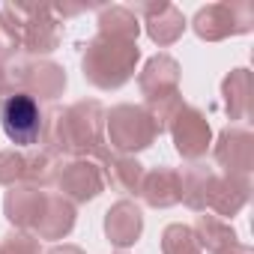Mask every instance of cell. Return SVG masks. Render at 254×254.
<instances>
[{
  "mask_svg": "<svg viewBox=\"0 0 254 254\" xmlns=\"http://www.w3.org/2000/svg\"><path fill=\"white\" fill-rule=\"evenodd\" d=\"M105 105L96 99H81L63 111H51L42 129V147L57 156L72 159H96L105 141Z\"/></svg>",
  "mask_w": 254,
  "mask_h": 254,
  "instance_id": "6da1fadb",
  "label": "cell"
},
{
  "mask_svg": "<svg viewBox=\"0 0 254 254\" xmlns=\"http://www.w3.org/2000/svg\"><path fill=\"white\" fill-rule=\"evenodd\" d=\"M138 60H141L138 42L96 33V36L84 45L81 72H84V78H87L93 87H99V90H120L126 81L135 75Z\"/></svg>",
  "mask_w": 254,
  "mask_h": 254,
  "instance_id": "7a4b0ae2",
  "label": "cell"
},
{
  "mask_svg": "<svg viewBox=\"0 0 254 254\" xmlns=\"http://www.w3.org/2000/svg\"><path fill=\"white\" fill-rule=\"evenodd\" d=\"M159 129L144 105H117L105 114V141L120 156H135L150 150Z\"/></svg>",
  "mask_w": 254,
  "mask_h": 254,
  "instance_id": "3957f363",
  "label": "cell"
},
{
  "mask_svg": "<svg viewBox=\"0 0 254 254\" xmlns=\"http://www.w3.org/2000/svg\"><path fill=\"white\" fill-rule=\"evenodd\" d=\"M251 27H254V6L248 0L206 3L191 18V30L203 42H221V39H230V36H242Z\"/></svg>",
  "mask_w": 254,
  "mask_h": 254,
  "instance_id": "277c9868",
  "label": "cell"
},
{
  "mask_svg": "<svg viewBox=\"0 0 254 254\" xmlns=\"http://www.w3.org/2000/svg\"><path fill=\"white\" fill-rule=\"evenodd\" d=\"M21 21V51L30 57H45L60 48L63 24L54 12V3H9Z\"/></svg>",
  "mask_w": 254,
  "mask_h": 254,
  "instance_id": "5b68a950",
  "label": "cell"
},
{
  "mask_svg": "<svg viewBox=\"0 0 254 254\" xmlns=\"http://www.w3.org/2000/svg\"><path fill=\"white\" fill-rule=\"evenodd\" d=\"M45 120H48V111L42 108V102H36L27 93L0 99V126H3V135L15 147H36L42 141Z\"/></svg>",
  "mask_w": 254,
  "mask_h": 254,
  "instance_id": "8992f818",
  "label": "cell"
},
{
  "mask_svg": "<svg viewBox=\"0 0 254 254\" xmlns=\"http://www.w3.org/2000/svg\"><path fill=\"white\" fill-rule=\"evenodd\" d=\"M171 138H174V150L186 159V162H197L206 156V150L212 147V126L206 120V114L200 108L186 105L174 123H171Z\"/></svg>",
  "mask_w": 254,
  "mask_h": 254,
  "instance_id": "52a82bcc",
  "label": "cell"
},
{
  "mask_svg": "<svg viewBox=\"0 0 254 254\" xmlns=\"http://www.w3.org/2000/svg\"><path fill=\"white\" fill-rule=\"evenodd\" d=\"M132 12L144 18V30L159 48H168V45L180 42L186 27H189L183 9H177L174 3H168V0H144V3H138Z\"/></svg>",
  "mask_w": 254,
  "mask_h": 254,
  "instance_id": "ba28073f",
  "label": "cell"
},
{
  "mask_svg": "<svg viewBox=\"0 0 254 254\" xmlns=\"http://www.w3.org/2000/svg\"><path fill=\"white\" fill-rule=\"evenodd\" d=\"M212 156L215 165L224 168V174L248 177L254 171V135L248 129H239V126H227L212 144Z\"/></svg>",
  "mask_w": 254,
  "mask_h": 254,
  "instance_id": "9c48e42d",
  "label": "cell"
},
{
  "mask_svg": "<svg viewBox=\"0 0 254 254\" xmlns=\"http://www.w3.org/2000/svg\"><path fill=\"white\" fill-rule=\"evenodd\" d=\"M57 189L69 203H87L105 191V174L93 159H72L60 168Z\"/></svg>",
  "mask_w": 254,
  "mask_h": 254,
  "instance_id": "30bf717a",
  "label": "cell"
},
{
  "mask_svg": "<svg viewBox=\"0 0 254 254\" xmlns=\"http://www.w3.org/2000/svg\"><path fill=\"white\" fill-rule=\"evenodd\" d=\"M102 174H105V186L123 191V194H138L141 191V183H144V165L135 159V156H120L114 153L111 147H105L96 159H93Z\"/></svg>",
  "mask_w": 254,
  "mask_h": 254,
  "instance_id": "8fae6325",
  "label": "cell"
},
{
  "mask_svg": "<svg viewBox=\"0 0 254 254\" xmlns=\"http://www.w3.org/2000/svg\"><path fill=\"white\" fill-rule=\"evenodd\" d=\"M144 233V212L135 200L123 197L105 212V236L117 248H129L141 239Z\"/></svg>",
  "mask_w": 254,
  "mask_h": 254,
  "instance_id": "7c38bea8",
  "label": "cell"
},
{
  "mask_svg": "<svg viewBox=\"0 0 254 254\" xmlns=\"http://www.w3.org/2000/svg\"><path fill=\"white\" fill-rule=\"evenodd\" d=\"M45 194L48 191H42L36 186H27V183L9 186V191L3 197V215L9 218V224L15 230H33L36 221H39V215H42Z\"/></svg>",
  "mask_w": 254,
  "mask_h": 254,
  "instance_id": "4fadbf2b",
  "label": "cell"
},
{
  "mask_svg": "<svg viewBox=\"0 0 254 254\" xmlns=\"http://www.w3.org/2000/svg\"><path fill=\"white\" fill-rule=\"evenodd\" d=\"M66 90V69L45 57H30L24 72V93L36 102H54Z\"/></svg>",
  "mask_w": 254,
  "mask_h": 254,
  "instance_id": "5bb4252c",
  "label": "cell"
},
{
  "mask_svg": "<svg viewBox=\"0 0 254 254\" xmlns=\"http://www.w3.org/2000/svg\"><path fill=\"white\" fill-rule=\"evenodd\" d=\"M138 87L141 93L150 99H162L171 93H180V63L171 54H156L144 63L141 75H138Z\"/></svg>",
  "mask_w": 254,
  "mask_h": 254,
  "instance_id": "9a60e30c",
  "label": "cell"
},
{
  "mask_svg": "<svg viewBox=\"0 0 254 254\" xmlns=\"http://www.w3.org/2000/svg\"><path fill=\"white\" fill-rule=\"evenodd\" d=\"M147 206L153 209H168V206H177L183 200V191H180V171L162 165V168H153L150 174H144V183H141V191Z\"/></svg>",
  "mask_w": 254,
  "mask_h": 254,
  "instance_id": "2e32d148",
  "label": "cell"
},
{
  "mask_svg": "<svg viewBox=\"0 0 254 254\" xmlns=\"http://www.w3.org/2000/svg\"><path fill=\"white\" fill-rule=\"evenodd\" d=\"M215 183H218V174L200 162L189 165L183 174H180V191H183V203L194 212H206L209 209V200H212V191H215Z\"/></svg>",
  "mask_w": 254,
  "mask_h": 254,
  "instance_id": "e0dca14e",
  "label": "cell"
},
{
  "mask_svg": "<svg viewBox=\"0 0 254 254\" xmlns=\"http://www.w3.org/2000/svg\"><path fill=\"white\" fill-rule=\"evenodd\" d=\"M75 227V203L63 194H45L42 215L36 221V239H66Z\"/></svg>",
  "mask_w": 254,
  "mask_h": 254,
  "instance_id": "ac0fdd59",
  "label": "cell"
},
{
  "mask_svg": "<svg viewBox=\"0 0 254 254\" xmlns=\"http://www.w3.org/2000/svg\"><path fill=\"white\" fill-rule=\"evenodd\" d=\"M248 197H251V180H248V177L224 174V177H218V183H215L209 209H212L218 218H233V215L242 212V206L248 203Z\"/></svg>",
  "mask_w": 254,
  "mask_h": 254,
  "instance_id": "d6986e66",
  "label": "cell"
},
{
  "mask_svg": "<svg viewBox=\"0 0 254 254\" xmlns=\"http://www.w3.org/2000/svg\"><path fill=\"white\" fill-rule=\"evenodd\" d=\"M60 168H63V156H57L45 147H36V150L24 153V183L27 186H36L42 191L48 186H57Z\"/></svg>",
  "mask_w": 254,
  "mask_h": 254,
  "instance_id": "ffe728a7",
  "label": "cell"
},
{
  "mask_svg": "<svg viewBox=\"0 0 254 254\" xmlns=\"http://www.w3.org/2000/svg\"><path fill=\"white\" fill-rule=\"evenodd\" d=\"M191 233H194L197 245H200V248H206L209 254H221V251H227L230 245H236V242H239L236 230H233L224 218H218V215H197V221H194Z\"/></svg>",
  "mask_w": 254,
  "mask_h": 254,
  "instance_id": "44dd1931",
  "label": "cell"
},
{
  "mask_svg": "<svg viewBox=\"0 0 254 254\" xmlns=\"http://www.w3.org/2000/svg\"><path fill=\"white\" fill-rule=\"evenodd\" d=\"M221 96H224V111L230 120H245L248 117V102H251V72L245 66L233 69L221 81Z\"/></svg>",
  "mask_w": 254,
  "mask_h": 254,
  "instance_id": "7402d4cb",
  "label": "cell"
},
{
  "mask_svg": "<svg viewBox=\"0 0 254 254\" xmlns=\"http://www.w3.org/2000/svg\"><path fill=\"white\" fill-rule=\"evenodd\" d=\"M99 33L138 42L141 18H138L129 6H102V9H99Z\"/></svg>",
  "mask_w": 254,
  "mask_h": 254,
  "instance_id": "603a6c76",
  "label": "cell"
},
{
  "mask_svg": "<svg viewBox=\"0 0 254 254\" xmlns=\"http://www.w3.org/2000/svg\"><path fill=\"white\" fill-rule=\"evenodd\" d=\"M162 254H203L189 224H168L162 230Z\"/></svg>",
  "mask_w": 254,
  "mask_h": 254,
  "instance_id": "cb8c5ba5",
  "label": "cell"
},
{
  "mask_svg": "<svg viewBox=\"0 0 254 254\" xmlns=\"http://www.w3.org/2000/svg\"><path fill=\"white\" fill-rule=\"evenodd\" d=\"M27 60L24 54L18 57H0V96H15L24 93V72H27Z\"/></svg>",
  "mask_w": 254,
  "mask_h": 254,
  "instance_id": "d4e9b609",
  "label": "cell"
},
{
  "mask_svg": "<svg viewBox=\"0 0 254 254\" xmlns=\"http://www.w3.org/2000/svg\"><path fill=\"white\" fill-rule=\"evenodd\" d=\"M144 108H147V114L153 117L156 129H159V135H162V132L171 129L174 117L186 108V102H183V93H171V96H162V99H150V102H144Z\"/></svg>",
  "mask_w": 254,
  "mask_h": 254,
  "instance_id": "484cf974",
  "label": "cell"
},
{
  "mask_svg": "<svg viewBox=\"0 0 254 254\" xmlns=\"http://www.w3.org/2000/svg\"><path fill=\"white\" fill-rule=\"evenodd\" d=\"M18 54H21V21L6 3L0 9V57H18Z\"/></svg>",
  "mask_w": 254,
  "mask_h": 254,
  "instance_id": "4316f807",
  "label": "cell"
},
{
  "mask_svg": "<svg viewBox=\"0 0 254 254\" xmlns=\"http://www.w3.org/2000/svg\"><path fill=\"white\" fill-rule=\"evenodd\" d=\"M24 183V153L21 150H0V186Z\"/></svg>",
  "mask_w": 254,
  "mask_h": 254,
  "instance_id": "83f0119b",
  "label": "cell"
},
{
  "mask_svg": "<svg viewBox=\"0 0 254 254\" xmlns=\"http://www.w3.org/2000/svg\"><path fill=\"white\" fill-rule=\"evenodd\" d=\"M0 254H42V245L36 239V233L27 230H9L0 242Z\"/></svg>",
  "mask_w": 254,
  "mask_h": 254,
  "instance_id": "f1b7e54d",
  "label": "cell"
},
{
  "mask_svg": "<svg viewBox=\"0 0 254 254\" xmlns=\"http://www.w3.org/2000/svg\"><path fill=\"white\" fill-rule=\"evenodd\" d=\"M45 254H87V251L78 248V245H54V248H48Z\"/></svg>",
  "mask_w": 254,
  "mask_h": 254,
  "instance_id": "f546056e",
  "label": "cell"
},
{
  "mask_svg": "<svg viewBox=\"0 0 254 254\" xmlns=\"http://www.w3.org/2000/svg\"><path fill=\"white\" fill-rule=\"evenodd\" d=\"M221 254H254V251H251V245L236 242V245H230V248H227V251H221Z\"/></svg>",
  "mask_w": 254,
  "mask_h": 254,
  "instance_id": "4dcf8cb0",
  "label": "cell"
},
{
  "mask_svg": "<svg viewBox=\"0 0 254 254\" xmlns=\"http://www.w3.org/2000/svg\"><path fill=\"white\" fill-rule=\"evenodd\" d=\"M120 254H126V251H120Z\"/></svg>",
  "mask_w": 254,
  "mask_h": 254,
  "instance_id": "1f68e13d",
  "label": "cell"
}]
</instances>
